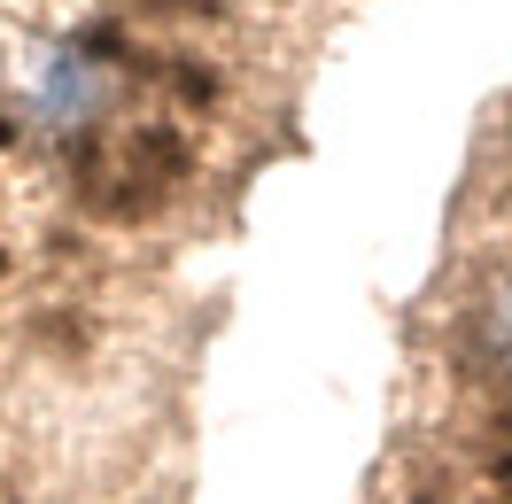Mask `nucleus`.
Listing matches in <instances>:
<instances>
[{
	"label": "nucleus",
	"mask_w": 512,
	"mask_h": 504,
	"mask_svg": "<svg viewBox=\"0 0 512 504\" xmlns=\"http://www.w3.org/2000/svg\"><path fill=\"white\" fill-rule=\"evenodd\" d=\"M78 179L101 210H148L187 179V140L171 125H94L78 148Z\"/></svg>",
	"instance_id": "obj_1"
},
{
	"label": "nucleus",
	"mask_w": 512,
	"mask_h": 504,
	"mask_svg": "<svg viewBox=\"0 0 512 504\" xmlns=\"http://www.w3.org/2000/svg\"><path fill=\"white\" fill-rule=\"evenodd\" d=\"M109 94H117V63L94 55V47H78V39H70V47H47L39 70H32V101L55 132H94Z\"/></svg>",
	"instance_id": "obj_2"
},
{
	"label": "nucleus",
	"mask_w": 512,
	"mask_h": 504,
	"mask_svg": "<svg viewBox=\"0 0 512 504\" xmlns=\"http://www.w3.org/2000/svg\"><path fill=\"white\" fill-rule=\"evenodd\" d=\"M466 342H474V365L497 388H512V264H497L481 295L466 303Z\"/></svg>",
	"instance_id": "obj_3"
}]
</instances>
